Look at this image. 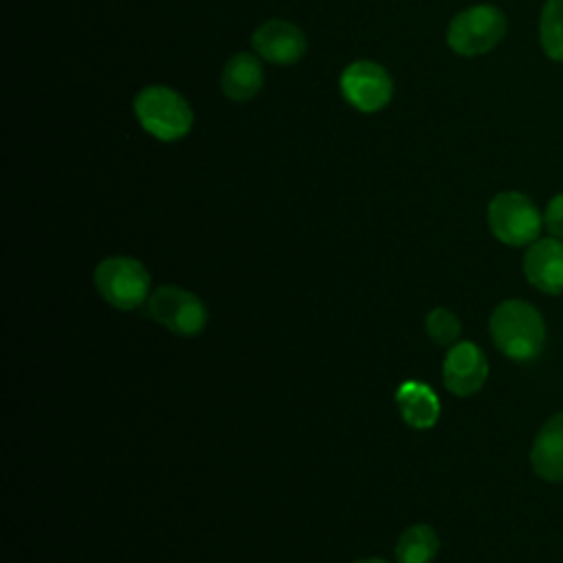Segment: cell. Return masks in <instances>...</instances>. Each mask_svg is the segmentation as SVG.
<instances>
[{
    "label": "cell",
    "instance_id": "cell-1",
    "mask_svg": "<svg viewBox=\"0 0 563 563\" xmlns=\"http://www.w3.org/2000/svg\"><path fill=\"white\" fill-rule=\"evenodd\" d=\"M488 332L497 350L519 363L534 361L545 345L543 317L523 299L501 301L488 319Z\"/></svg>",
    "mask_w": 563,
    "mask_h": 563
},
{
    "label": "cell",
    "instance_id": "cell-2",
    "mask_svg": "<svg viewBox=\"0 0 563 563\" xmlns=\"http://www.w3.org/2000/svg\"><path fill=\"white\" fill-rule=\"evenodd\" d=\"M134 112L145 132L158 141H178L194 125L189 103L167 86H147L134 99Z\"/></svg>",
    "mask_w": 563,
    "mask_h": 563
},
{
    "label": "cell",
    "instance_id": "cell-3",
    "mask_svg": "<svg viewBox=\"0 0 563 563\" xmlns=\"http://www.w3.org/2000/svg\"><path fill=\"white\" fill-rule=\"evenodd\" d=\"M150 286L147 268L134 257L112 255L101 260L95 268L97 292L117 310H136L143 306L152 295Z\"/></svg>",
    "mask_w": 563,
    "mask_h": 563
},
{
    "label": "cell",
    "instance_id": "cell-4",
    "mask_svg": "<svg viewBox=\"0 0 563 563\" xmlns=\"http://www.w3.org/2000/svg\"><path fill=\"white\" fill-rule=\"evenodd\" d=\"M506 35V15L495 4H473L460 11L449 29L446 44L462 57H477L493 51Z\"/></svg>",
    "mask_w": 563,
    "mask_h": 563
},
{
    "label": "cell",
    "instance_id": "cell-5",
    "mask_svg": "<svg viewBox=\"0 0 563 563\" xmlns=\"http://www.w3.org/2000/svg\"><path fill=\"white\" fill-rule=\"evenodd\" d=\"M488 229L508 246H526L539 240L543 216L521 191H499L488 202Z\"/></svg>",
    "mask_w": 563,
    "mask_h": 563
},
{
    "label": "cell",
    "instance_id": "cell-6",
    "mask_svg": "<svg viewBox=\"0 0 563 563\" xmlns=\"http://www.w3.org/2000/svg\"><path fill=\"white\" fill-rule=\"evenodd\" d=\"M145 310L147 317L178 336H196L207 325L205 303L194 292L174 284L154 288L145 301Z\"/></svg>",
    "mask_w": 563,
    "mask_h": 563
},
{
    "label": "cell",
    "instance_id": "cell-7",
    "mask_svg": "<svg viewBox=\"0 0 563 563\" xmlns=\"http://www.w3.org/2000/svg\"><path fill=\"white\" fill-rule=\"evenodd\" d=\"M391 77L389 73L369 59H358L350 64L341 75V92L350 106L361 112H378L391 99Z\"/></svg>",
    "mask_w": 563,
    "mask_h": 563
},
{
    "label": "cell",
    "instance_id": "cell-8",
    "mask_svg": "<svg viewBox=\"0 0 563 563\" xmlns=\"http://www.w3.org/2000/svg\"><path fill=\"white\" fill-rule=\"evenodd\" d=\"M486 376V354L473 341H457L455 345L449 347L442 363V380L451 394L468 398L484 387Z\"/></svg>",
    "mask_w": 563,
    "mask_h": 563
},
{
    "label": "cell",
    "instance_id": "cell-9",
    "mask_svg": "<svg viewBox=\"0 0 563 563\" xmlns=\"http://www.w3.org/2000/svg\"><path fill=\"white\" fill-rule=\"evenodd\" d=\"M523 275L537 290L563 295V240H534L523 255Z\"/></svg>",
    "mask_w": 563,
    "mask_h": 563
},
{
    "label": "cell",
    "instance_id": "cell-10",
    "mask_svg": "<svg viewBox=\"0 0 563 563\" xmlns=\"http://www.w3.org/2000/svg\"><path fill=\"white\" fill-rule=\"evenodd\" d=\"M253 48L273 64H292L303 57L306 37L286 20H268L253 33Z\"/></svg>",
    "mask_w": 563,
    "mask_h": 563
},
{
    "label": "cell",
    "instance_id": "cell-11",
    "mask_svg": "<svg viewBox=\"0 0 563 563\" xmlns=\"http://www.w3.org/2000/svg\"><path fill=\"white\" fill-rule=\"evenodd\" d=\"M532 471L545 482H563V411L539 429L530 449Z\"/></svg>",
    "mask_w": 563,
    "mask_h": 563
},
{
    "label": "cell",
    "instance_id": "cell-12",
    "mask_svg": "<svg viewBox=\"0 0 563 563\" xmlns=\"http://www.w3.org/2000/svg\"><path fill=\"white\" fill-rule=\"evenodd\" d=\"M396 407L400 418L413 429H431L440 416L435 391L418 380H407L396 389Z\"/></svg>",
    "mask_w": 563,
    "mask_h": 563
},
{
    "label": "cell",
    "instance_id": "cell-13",
    "mask_svg": "<svg viewBox=\"0 0 563 563\" xmlns=\"http://www.w3.org/2000/svg\"><path fill=\"white\" fill-rule=\"evenodd\" d=\"M264 84V70L255 55L238 53L222 70V92L233 101H249L260 92Z\"/></svg>",
    "mask_w": 563,
    "mask_h": 563
},
{
    "label": "cell",
    "instance_id": "cell-14",
    "mask_svg": "<svg viewBox=\"0 0 563 563\" xmlns=\"http://www.w3.org/2000/svg\"><path fill=\"white\" fill-rule=\"evenodd\" d=\"M438 532L427 523L409 526L396 541V563H431L438 556Z\"/></svg>",
    "mask_w": 563,
    "mask_h": 563
},
{
    "label": "cell",
    "instance_id": "cell-15",
    "mask_svg": "<svg viewBox=\"0 0 563 563\" xmlns=\"http://www.w3.org/2000/svg\"><path fill=\"white\" fill-rule=\"evenodd\" d=\"M539 42L548 59L563 64V0H545L539 18Z\"/></svg>",
    "mask_w": 563,
    "mask_h": 563
},
{
    "label": "cell",
    "instance_id": "cell-16",
    "mask_svg": "<svg viewBox=\"0 0 563 563\" xmlns=\"http://www.w3.org/2000/svg\"><path fill=\"white\" fill-rule=\"evenodd\" d=\"M424 330L429 334V339L435 343V345H455L457 339H460V332H462V323L460 319L449 310V308H433L427 319H424Z\"/></svg>",
    "mask_w": 563,
    "mask_h": 563
},
{
    "label": "cell",
    "instance_id": "cell-17",
    "mask_svg": "<svg viewBox=\"0 0 563 563\" xmlns=\"http://www.w3.org/2000/svg\"><path fill=\"white\" fill-rule=\"evenodd\" d=\"M543 227L550 231V235L563 240V191L548 200L543 211Z\"/></svg>",
    "mask_w": 563,
    "mask_h": 563
},
{
    "label": "cell",
    "instance_id": "cell-18",
    "mask_svg": "<svg viewBox=\"0 0 563 563\" xmlns=\"http://www.w3.org/2000/svg\"><path fill=\"white\" fill-rule=\"evenodd\" d=\"M354 563H389V561L378 559V556H369V559H358V561H354Z\"/></svg>",
    "mask_w": 563,
    "mask_h": 563
}]
</instances>
